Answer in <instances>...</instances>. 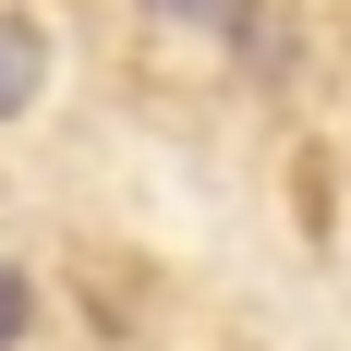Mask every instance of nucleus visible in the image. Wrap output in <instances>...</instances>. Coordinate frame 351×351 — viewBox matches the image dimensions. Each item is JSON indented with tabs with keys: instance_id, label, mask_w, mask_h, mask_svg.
I'll return each mask as SVG.
<instances>
[{
	"instance_id": "7ed1b4c3",
	"label": "nucleus",
	"mask_w": 351,
	"mask_h": 351,
	"mask_svg": "<svg viewBox=\"0 0 351 351\" xmlns=\"http://www.w3.org/2000/svg\"><path fill=\"white\" fill-rule=\"evenodd\" d=\"M25 339V279H12V267H0V351Z\"/></svg>"
},
{
	"instance_id": "f03ea898",
	"label": "nucleus",
	"mask_w": 351,
	"mask_h": 351,
	"mask_svg": "<svg viewBox=\"0 0 351 351\" xmlns=\"http://www.w3.org/2000/svg\"><path fill=\"white\" fill-rule=\"evenodd\" d=\"M145 12H170V25H194V36H243L254 25V0H145Z\"/></svg>"
},
{
	"instance_id": "f257e3e1",
	"label": "nucleus",
	"mask_w": 351,
	"mask_h": 351,
	"mask_svg": "<svg viewBox=\"0 0 351 351\" xmlns=\"http://www.w3.org/2000/svg\"><path fill=\"white\" fill-rule=\"evenodd\" d=\"M36 73H49V49H36V25H0V121L36 97Z\"/></svg>"
}]
</instances>
